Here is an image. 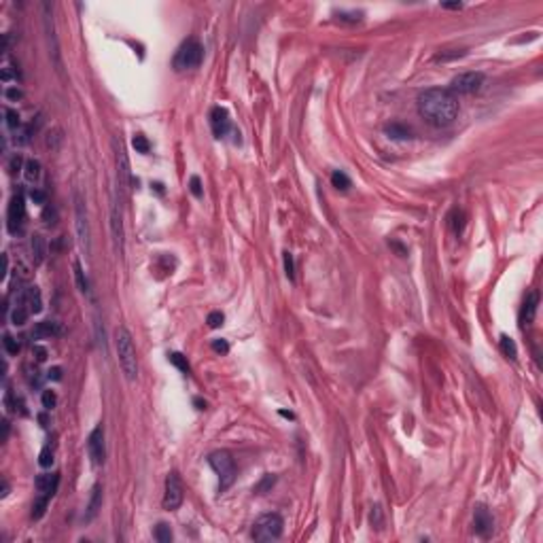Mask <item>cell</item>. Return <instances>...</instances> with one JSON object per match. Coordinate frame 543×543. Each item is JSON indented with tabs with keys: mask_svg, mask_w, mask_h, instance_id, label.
I'll return each instance as SVG.
<instances>
[{
	"mask_svg": "<svg viewBox=\"0 0 543 543\" xmlns=\"http://www.w3.org/2000/svg\"><path fill=\"white\" fill-rule=\"evenodd\" d=\"M418 113L427 123L446 127L458 115V100L450 90L431 87L418 95Z\"/></svg>",
	"mask_w": 543,
	"mask_h": 543,
	"instance_id": "cell-1",
	"label": "cell"
},
{
	"mask_svg": "<svg viewBox=\"0 0 543 543\" xmlns=\"http://www.w3.org/2000/svg\"><path fill=\"white\" fill-rule=\"evenodd\" d=\"M115 348H117V359H119V367H121L123 376L130 382H134L138 378V361H136L132 335L125 327H117L115 329Z\"/></svg>",
	"mask_w": 543,
	"mask_h": 543,
	"instance_id": "cell-2",
	"label": "cell"
},
{
	"mask_svg": "<svg viewBox=\"0 0 543 543\" xmlns=\"http://www.w3.org/2000/svg\"><path fill=\"white\" fill-rule=\"evenodd\" d=\"M208 462L219 475V490L225 492L236 482V462L231 454L227 450H214L208 456Z\"/></svg>",
	"mask_w": 543,
	"mask_h": 543,
	"instance_id": "cell-3",
	"label": "cell"
},
{
	"mask_svg": "<svg viewBox=\"0 0 543 543\" xmlns=\"http://www.w3.org/2000/svg\"><path fill=\"white\" fill-rule=\"evenodd\" d=\"M113 149H115V162H117V191L123 199H127L130 195V185H138V181H134L132 170H130V159H127V153L121 145V140H113Z\"/></svg>",
	"mask_w": 543,
	"mask_h": 543,
	"instance_id": "cell-4",
	"label": "cell"
},
{
	"mask_svg": "<svg viewBox=\"0 0 543 543\" xmlns=\"http://www.w3.org/2000/svg\"><path fill=\"white\" fill-rule=\"evenodd\" d=\"M284 529V520L280 514H263L253 524V539L255 541H276L280 539Z\"/></svg>",
	"mask_w": 543,
	"mask_h": 543,
	"instance_id": "cell-5",
	"label": "cell"
},
{
	"mask_svg": "<svg viewBox=\"0 0 543 543\" xmlns=\"http://www.w3.org/2000/svg\"><path fill=\"white\" fill-rule=\"evenodd\" d=\"M202 58H204L202 45H199L195 38H189V41H185L179 47V51H177V55H174L172 64H174V68L177 70H193L202 64Z\"/></svg>",
	"mask_w": 543,
	"mask_h": 543,
	"instance_id": "cell-6",
	"label": "cell"
},
{
	"mask_svg": "<svg viewBox=\"0 0 543 543\" xmlns=\"http://www.w3.org/2000/svg\"><path fill=\"white\" fill-rule=\"evenodd\" d=\"M75 221H77V236L79 244L85 251V255L91 253V238H90V223H87V210L85 202L79 191H75Z\"/></svg>",
	"mask_w": 543,
	"mask_h": 543,
	"instance_id": "cell-7",
	"label": "cell"
},
{
	"mask_svg": "<svg viewBox=\"0 0 543 543\" xmlns=\"http://www.w3.org/2000/svg\"><path fill=\"white\" fill-rule=\"evenodd\" d=\"M482 85H484V75L482 73H475V70H471V73H460L452 79V83H450V91L454 95H471V93H475V91H480L482 90Z\"/></svg>",
	"mask_w": 543,
	"mask_h": 543,
	"instance_id": "cell-8",
	"label": "cell"
},
{
	"mask_svg": "<svg viewBox=\"0 0 543 543\" xmlns=\"http://www.w3.org/2000/svg\"><path fill=\"white\" fill-rule=\"evenodd\" d=\"M87 454L91 458V465L93 467H102L106 460V448H104V429L102 425L95 427L90 437H87Z\"/></svg>",
	"mask_w": 543,
	"mask_h": 543,
	"instance_id": "cell-9",
	"label": "cell"
},
{
	"mask_svg": "<svg viewBox=\"0 0 543 543\" xmlns=\"http://www.w3.org/2000/svg\"><path fill=\"white\" fill-rule=\"evenodd\" d=\"M182 503V486H181V480L179 475L174 473H168L166 477V490H164V509L168 512H177Z\"/></svg>",
	"mask_w": 543,
	"mask_h": 543,
	"instance_id": "cell-10",
	"label": "cell"
},
{
	"mask_svg": "<svg viewBox=\"0 0 543 543\" xmlns=\"http://www.w3.org/2000/svg\"><path fill=\"white\" fill-rule=\"evenodd\" d=\"M23 217H26V204H23V193H15L11 197L9 210H6V227L11 234H17L23 225Z\"/></svg>",
	"mask_w": 543,
	"mask_h": 543,
	"instance_id": "cell-11",
	"label": "cell"
},
{
	"mask_svg": "<svg viewBox=\"0 0 543 543\" xmlns=\"http://www.w3.org/2000/svg\"><path fill=\"white\" fill-rule=\"evenodd\" d=\"M473 531L480 535V537L488 539L492 531H494V518L492 514L486 509V505H477L473 512Z\"/></svg>",
	"mask_w": 543,
	"mask_h": 543,
	"instance_id": "cell-12",
	"label": "cell"
},
{
	"mask_svg": "<svg viewBox=\"0 0 543 543\" xmlns=\"http://www.w3.org/2000/svg\"><path fill=\"white\" fill-rule=\"evenodd\" d=\"M210 127H212V134L217 136V138H223V136L231 130L229 113L223 106H214L210 110Z\"/></svg>",
	"mask_w": 543,
	"mask_h": 543,
	"instance_id": "cell-13",
	"label": "cell"
},
{
	"mask_svg": "<svg viewBox=\"0 0 543 543\" xmlns=\"http://www.w3.org/2000/svg\"><path fill=\"white\" fill-rule=\"evenodd\" d=\"M17 303H23V306L30 310V314H38V312H41V310H43V299H41V291H38V286H34V284L26 286V289L21 291Z\"/></svg>",
	"mask_w": 543,
	"mask_h": 543,
	"instance_id": "cell-14",
	"label": "cell"
},
{
	"mask_svg": "<svg viewBox=\"0 0 543 543\" xmlns=\"http://www.w3.org/2000/svg\"><path fill=\"white\" fill-rule=\"evenodd\" d=\"M110 227H113L115 253L121 257L123 255V223H121V212H119L117 206H113V212H110Z\"/></svg>",
	"mask_w": 543,
	"mask_h": 543,
	"instance_id": "cell-15",
	"label": "cell"
},
{
	"mask_svg": "<svg viewBox=\"0 0 543 543\" xmlns=\"http://www.w3.org/2000/svg\"><path fill=\"white\" fill-rule=\"evenodd\" d=\"M64 329L60 327V323L55 321H41L34 325L32 329V340H47V338H55V335H62Z\"/></svg>",
	"mask_w": 543,
	"mask_h": 543,
	"instance_id": "cell-16",
	"label": "cell"
},
{
	"mask_svg": "<svg viewBox=\"0 0 543 543\" xmlns=\"http://www.w3.org/2000/svg\"><path fill=\"white\" fill-rule=\"evenodd\" d=\"M537 306H539V295L537 293H529V297H526L524 301V306L520 310V325L526 327V325H531L535 321V314H537Z\"/></svg>",
	"mask_w": 543,
	"mask_h": 543,
	"instance_id": "cell-17",
	"label": "cell"
},
{
	"mask_svg": "<svg viewBox=\"0 0 543 543\" xmlns=\"http://www.w3.org/2000/svg\"><path fill=\"white\" fill-rule=\"evenodd\" d=\"M58 484H60V475L53 473V475H38L36 477V490L38 494H47V497H53L55 490H58Z\"/></svg>",
	"mask_w": 543,
	"mask_h": 543,
	"instance_id": "cell-18",
	"label": "cell"
},
{
	"mask_svg": "<svg viewBox=\"0 0 543 543\" xmlns=\"http://www.w3.org/2000/svg\"><path fill=\"white\" fill-rule=\"evenodd\" d=\"M30 251H32V259H34L36 266L45 261L47 244H45V240H43V236H38V234L32 236V240H30Z\"/></svg>",
	"mask_w": 543,
	"mask_h": 543,
	"instance_id": "cell-19",
	"label": "cell"
},
{
	"mask_svg": "<svg viewBox=\"0 0 543 543\" xmlns=\"http://www.w3.org/2000/svg\"><path fill=\"white\" fill-rule=\"evenodd\" d=\"M73 270H75V280H77L79 291H81L83 295H90V280H87V276H85V272H83L81 261H77V259H75V263H73Z\"/></svg>",
	"mask_w": 543,
	"mask_h": 543,
	"instance_id": "cell-20",
	"label": "cell"
},
{
	"mask_svg": "<svg viewBox=\"0 0 543 543\" xmlns=\"http://www.w3.org/2000/svg\"><path fill=\"white\" fill-rule=\"evenodd\" d=\"M49 499L51 497H47V494H38V497L34 499V503H32V520H41V518L45 516L47 512V505H49Z\"/></svg>",
	"mask_w": 543,
	"mask_h": 543,
	"instance_id": "cell-21",
	"label": "cell"
},
{
	"mask_svg": "<svg viewBox=\"0 0 543 543\" xmlns=\"http://www.w3.org/2000/svg\"><path fill=\"white\" fill-rule=\"evenodd\" d=\"M100 505H102V492H100V484H95V486H93V492H91L90 507H87L85 520H93V516L98 514V507H100Z\"/></svg>",
	"mask_w": 543,
	"mask_h": 543,
	"instance_id": "cell-22",
	"label": "cell"
},
{
	"mask_svg": "<svg viewBox=\"0 0 543 543\" xmlns=\"http://www.w3.org/2000/svg\"><path fill=\"white\" fill-rule=\"evenodd\" d=\"M499 344H501V353L505 355L507 359H512V361H516L518 359V348H516V342L509 338V335L503 333L501 335V340H499Z\"/></svg>",
	"mask_w": 543,
	"mask_h": 543,
	"instance_id": "cell-23",
	"label": "cell"
},
{
	"mask_svg": "<svg viewBox=\"0 0 543 543\" xmlns=\"http://www.w3.org/2000/svg\"><path fill=\"white\" fill-rule=\"evenodd\" d=\"M23 177H26L28 182H36L38 177H41V164L36 159H28L26 166H23Z\"/></svg>",
	"mask_w": 543,
	"mask_h": 543,
	"instance_id": "cell-24",
	"label": "cell"
},
{
	"mask_svg": "<svg viewBox=\"0 0 543 543\" xmlns=\"http://www.w3.org/2000/svg\"><path fill=\"white\" fill-rule=\"evenodd\" d=\"M28 316H30V310L23 306V303H17L11 312V323L17 327V325H26L28 323Z\"/></svg>",
	"mask_w": 543,
	"mask_h": 543,
	"instance_id": "cell-25",
	"label": "cell"
},
{
	"mask_svg": "<svg viewBox=\"0 0 543 543\" xmlns=\"http://www.w3.org/2000/svg\"><path fill=\"white\" fill-rule=\"evenodd\" d=\"M386 134L390 136V138H395V140H405V138H410V130H407L405 125H401V123H390V125H386Z\"/></svg>",
	"mask_w": 543,
	"mask_h": 543,
	"instance_id": "cell-26",
	"label": "cell"
},
{
	"mask_svg": "<svg viewBox=\"0 0 543 543\" xmlns=\"http://www.w3.org/2000/svg\"><path fill=\"white\" fill-rule=\"evenodd\" d=\"M331 185L338 189V191H348V187H350V179H348L342 170H335V172L331 174Z\"/></svg>",
	"mask_w": 543,
	"mask_h": 543,
	"instance_id": "cell-27",
	"label": "cell"
},
{
	"mask_svg": "<svg viewBox=\"0 0 543 543\" xmlns=\"http://www.w3.org/2000/svg\"><path fill=\"white\" fill-rule=\"evenodd\" d=\"M168 361H170L174 367H179L182 373H189L191 371V365L187 361V357H182L181 353H170V355H168Z\"/></svg>",
	"mask_w": 543,
	"mask_h": 543,
	"instance_id": "cell-28",
	"label": "cell"
},
{
	"mask_svg": "<svg viewBox=\"0 0 543 543\" xmlns=\"http://www.w3.org/2000/svg\"><path fill=\"white\" fill-rule=\"evenodd\" d=\"M155 539L159 543H170L172 541V531H170V526H168L166 522H159L155 526Z\"/></svg>",
	"mask_w": 543,
	"mask_h": 543,
	"instance_id": "cell-29",
	"label": "cell"
},
{
	"mask_svg": "<svg viewBox=\"0 0 543 543\" xmlns=\"http://www.w3.org/2000/svg\"><path fill=\"white\" fill-rule=\"evenodd\" d=\"M132 147L136 149V153H149V151H151V142L147 140V136L136 134L134 138H132Z\"/></svg>",
	"mask_w": 543,
	"mask_h": 543,
	"instance_id": "cell-30",
	"label": "cell"
},
{
	"mask_svg": "<svg viewBox=\"0 0 543 543\" xmlns=\"http://www.w3.org/2000/svg\"><path fill=\"white\" fill-rule=\"evenodd\" d=\"M282 259H284V274H286V278H289V280L293 282V280H295V263H293V255L286 251V253H282Z\"/></svg>",
	"mask_w": 543,
	"mask_h": 543,
	"instance_id": "cell-31",
	"label": "cell"
},
{
	"mask_svg": "<svg viewBox=\"0 0 543 543\" xmlns=\"http://www.w3.org/2000/svg\"><path fill=\"white\" fill-rule=\"evenodd\" d=\"M2 344H4V350L9 355H17L19 353V342L13 338V335H9V333H4V340H2Z\"/></svg>",
	"mask_w": 543,
	"mask_h": 543,
	"instance_id": "cell-32",
	"label": "cell"
},
{
	"mask_svg": "<svg viewBox=\"0 0 543 543\" xmlns=\"http://www.w3.org/2000/svg\"><path fill=\"white\" fill-rule=\"evenodd\" d=\"M41 401H43V407L47 412H51L55 403H58V397H55L53 390H43V397H41Z\"/></svg>",
	"mask_w": 543,
	"mask_h": 543,
	"instance_id": "cell-33",
	"label": "cell"
},
{
	"mask_svg": "<svg viewBox=\"0 0 543 543\" xmlns=\"http://www.w3.org/2000/svg\"><path fill=\"white\" fill-rule=\"evenodd\" d=\"M274 482H276V477H274V475H266V477H263V480H261L257 486H255V490H253V492H255V494H266V492L270 490V486H274Z\"/></svg>",
	"mask_w": 543,
	"mask_h": 543,
	"instance_id": "cell-34",
	"label": "cell"
},
{
	"mask_svg": "<svg viewBox=\"0 0 543 543\" xmlns=\"http://www.w3.org/2000/svg\"><path fill=\"white\" fill-rule=\"evenodd\" d=\"M4 115H6V125H9L11 130H19V127H21V121H19V115H17V110H13V108H6V110H4Z\"/></svg>",
	"mask_w": 543,
	"mask_h": 543,
	"instance_id": "cell-35",
	"label": "cell"
},
{
	"mask_svg": "<svg viewBox=\"0 0 543 543\" xmlns=\"http://www.w3.org/2000/svg\"><path fill=\"white\" fill-rule=\"evenodd\" d=\"M38 462H41V467H51L53 465V450L49 448V446H45V448L41 450V454H38Z\"/></svg>",
	"mask_w": 543,
	"mask_h": 543,
	"instance_id": "cell-36",
	"label": "cell"
},
{
	"mask_svg": "<svg viewBox=\"0 0 543 543\" xmlns=\"http://www.w3.org/2000/svg\"><path fill=\"white\" fill-rule=\"evenodd\" d=\"M223 321H225V316H223V312H219V310L210 312L208 318H206V323H208L210 329H219V327L223 325Z\"/></svg>",
	"mask_w": 543,
	"mask_h": 543,
	"instance_id": "cell-37",
	"label": "cell"
},
{
	"mask_svg": "<svg viewBox=\"0 0 543 543\" xmlns=\"http://www.w3.org/2000/svg\"><path fill=\"white\" fill-rule=\"evenodd\" d=\"M189 191L193 193V197H202L204 195V189H202V181H199V177H191L189 179Z\"/></svg>",
	"mask_w": 543,
	"mask_h": 543,
	"instance_id": "cell-38",
	"label": "cell"
},
{
	"mask_svg": "<svg viewBox=\"0 0 543 543\" xmlns=\"http://www.w3.org/2000/svg\"><path fill=\"white\" fill-rule=\"evenodd\" d=\"M28 195H30V199H32L34 204H47V193H45L43 189H36V187H34V189H30Z\"/></svg>",
	"mask_w": 543,
	"mask_h": 543,
	"instance_id": "cell-39",
	"label": "cell"
},
{
	"mask_svg": "<svg viewBox=\"0 0 543 543\" xmlns=\"http://www.w3.org/2000/svg\"><path fill=\"white\" fill-rule=\"evenodd\" d=\"M338 17H340L342 21H361L363 13H361V11H350V13H346V11H340V13H338Z\"/></svg>",
	"mask_w": 543,
	"mask_h": 543,
	"instance_id": "cell-40",
	"label": "cell"
},
{
	"mask_svg": "<svg viewBox=\"0 0 543 543\" xmlns=\"http://www.w3.org/2000/svg\"><path fill=\"white\" fill-rule=\"evenodd\" d=\"M212 350L219 355H227L229 353V344L225 340H212Z\"/></svg>",
	"mask_w": 543,
	"mask_h": 543,
	"instance_id": "cell-41",
	"label": "cell"
},
{
	"mask_svg": "<svg viewBox=\"0 0 543 543\" xmlns=\"http://www.w3.org/2000/svg\"><path fill=\"white\" fill-rule=\"evenodd\" d=\"M371 524H373V526H376V529H378V531L382 529V509H380L378 505H376V507H373V512H371Z\"/></svg>",
	"mask_w": 543,
	"mask_h": 543,
	"instance_id": "cell-42",
	"label": "cell"
},
{
	"mask_svg": "<svg viewBox=\"0 0 543 543\" xmlns=\"http://www.w3.org/2000/svg\"><path fill=\"white\" fill-rule=\"evenodd\" d=\"M4 95H6V100H11V102H17V100H21V90H17V87H9V90L4 91Z\"/></svg>",
	"mask_w": 543,
	"mask_h": 543,
	"instance_id": "cell-43",
	"label": "cell"
},
{
	"mask_svg": "<svg viewBox=\"0 0 543 543\" xmlns=\"http://www.w3.org/2000/svg\"><path fill=\"white\" fill-rule=\"evenodd\" d=\"M43 219H45L47 225H55V210L51 208V206H47V208H45V212H43Z\"/></svg>",
	"mask_w": 543,
	"mask_h": 543,
	"instance_id": "cell-44",
	"label": "cell"
},
{
	"mask_svg": "<svg viewBox=\"0 0 543 543\" xmlns=\"http://www.w3.org/2000/svg\"><path fill=\"white\" fill-rule=\"evenodd\" d=\"M47 378L60 382V380H62V367H51V369L47 371Z\"/></svg>",
	"mask_w": 543,
	"mask_h": 543,
	"instance_id": "cell-45",
	"label": "cell"
},
{
	"mask_svg": "<svg viewBox=\"0 0 543 543\" xmlns=\"http://www.w3.org/2000/svg\"><path fill=\"white\" fill-rule=\"evenodd\" d=\"M19 168H21V157H19V155H13L11 162H9V170L15 174V172L19 170Z\"/></svg>",
	"mask_w": 543,
	"mask_h": 543,
	"instance_id": "cell-46",
	"label": "cell"
},
{
	"mask_svg": "<svg viewBox=\"0 0 543 543\" xmlns=\"http://www.w3.org/2000/svg\"><path fill=\"white\" fill-rule=\"evenodd\" d=\"M32 353H34L36 361H45V359H47V350L43 346H34V348H32Z\"/></svg>",
	"mask_w": 543,
	"mask_h": 543,
	"instance_id": "cell-47",
	"label": "cell"
},
{
	"mask_svg": "<svg viewBox=\"0 0 543 543\" xmlns=\"http://www.w3.org/2000/svg\"><path fill=\"white\" fill-rule=\"evenodd\" d=\"M442 9H452V11H458V9H462V2H442Z\"/></svg>",
	"mask_w": 543,
	"mask_h": 543,
	"instance_id": "cell-48",
	"label": "cell"
},
{
	"mask_svg": "<svg viewBox=\"0 0 543 543\" xmlns=\"http://www.w3.org/2000/svg\"><path fill=\"white\" fill-rule=\"evenodd\" d=\"M9 439V420H2V442Z\"/></svg>",
	"mask_w": 543,
	"mask_h": 543,
	"instance_id": "cell-49",
	"label": "cell"
},
{
	"mask_svg": "<svg viewBox=\"0 0 543 543\" xmlns=\"http://www.w3.org/2000/svg\"><path fill=\"white\" fill-rule=\"evenodd\" d=\"M193 403L197 405V410H206V401H202V399H193Z\"/></svg>",
	"mask_w": 543,
	"mask_h": 543,
	"instance_id": "cell-50",
	"label": "cell"
},
{
	"mask_svg": "<svg viewBox=\"0 0 543 543\" xmlns=\"http://www.w3.org/2000/svg\"><path fill=\"white\" fill-rule=\"evenodd\" d=\"M151 187H155L157 193H164V185H162V182H153V185H151Z\"/></svg>",
	"mask_w": 543,
	"mask_h": 543,
	"instance_id": "cell-51",
	"label": "cell"
},
{
	"mask_svg": "<svg viewBox=\"0 0 543 543\" xmlns=\"http://www.w3.org/2000/svg\"><path fill=\"white\" fill-rule=\"evenodd\" d=\"M6 494H9V484L2 482V492H0V497H6Z\"/></svg>",
	"mask_w": 543,
	"mask_h": 543,
	"instance_id": "cell-52",
	"label": "cell"
},
{
	"mask_svg": "<svg viewBox=\"0 0 543 543\" xmlns=\"http://www.w3.org/2000/svg\"><path fill=\"white\" fill-rule=\"evenodd\" d=\"M280 416H284V418H293V414H291V412H284V410H282V412H280Z\"/></svg>",
	"mask_w": 543,
	"mask_h": 543,
	"instance_id": "cell-53",
	"label": "cell"
}]
</instances>
